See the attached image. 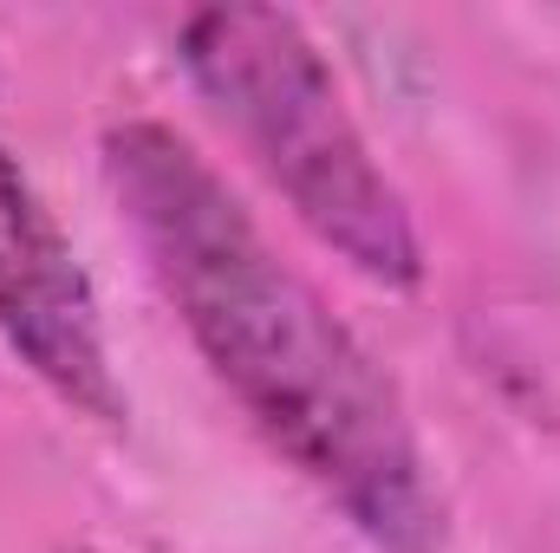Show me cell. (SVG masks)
<instances>
[{"mask_svg": "<svg viewBox=\"0 0 560 553\" xmlns=\"http://www.w3.org/2000/svg\"><path fill=\"white\" fill-rule=\"evenodd\" d=\"M176 59L275 196L372 286L423 280L418 222L372 156L326 52L280 7H202L176 26Z\"/></svg>", "mask_w": 560, "mask_h": 553, "instance_id": "cell-2", "label": "cell"}, {"mask_svg": "<svg viewBox=\"0 0 560 553\" xmlns=\"http://www.w3.org/2000/svg\"><path fill=\"white\" fill-rule=\"evenodd\" d=\"M98 163L189 345L275 456L378 553H443V489L392 372L261 235L229 176L156 118L112 125Z\"/></svg>", "mask_w": 560, "mask_h": 553, "instance_id": "cell-1", "label": "cell"}, {"mask_svg": "<svg viewBox=\"0 0 560 553\" xmlns=\"http://www.w3.org/2000/svg\"><path fill=\"white\" fill-rule=\"evenodd\" d=\"M0 339L66 404L105 430L125 423V391L105 352L98 293L79 268L66 228L0 143Z\"/></svg>", "mask_w": 560, "mask_h": 553, "instance_id": "cell-3", "label": "cell"}, {"mask_svg": "<svg viewBox=\"0 0 560 553\" xmlns=\"http://www.w3.org/2000/svg\"><path fill=\"white\" fill-rule=\"evenodd\" d=\"M66 553H85V548H66Z\"/></svg>", "mask_w": 560, "mask_h": 553, "instance_id": "cell-4", "label": "cell"}]
</instances>
